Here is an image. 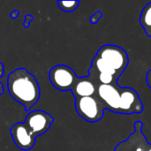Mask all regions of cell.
Listing matches in <instances>:
<instances>
[{
	"label": "cell",
	"instance_id": "obj_6",
	"mask_svg": "<svg viewBox=\"0 0 151 151\" xmlns=\"http://www.w3.org/2000/svg\"><path fill=\"white\" fill-rule=\"evenodd\" d=\"M143 111V104L138 92L132 88H120L119 114H141Z\"/></svg>",
	"mask_w": 151,
	"mask_h": 151
},
{
	"label": "cell",
	"instance_id": "obj_17",
	"mask_svg": "<svg viewBox=\"0 0 151 151\" xmlns=\"http://www.w3.org/2000/svg\"><path fill=\"white\" fill-rule=\"evenodd\" d=\"M4 64L0 62V78L4 76Z\"/></svg>",
	"mask_w": 151,
	"mask_h": 151
},
{
	"label": "cell",
	"instance_id": "obj_5",
	"mask_svg": "<svg viewBox=\"0 0 151 151\" xmlns=\"http://www.w3.org/2000/svg\"><path fill=\"white\" fill-rule=\"evenodd\" d=\"M134 130L128 138L119 143L114 151H151V144L149 143L142 132L143 123L136 121L134 125Z\"/></svg>",
	"mask_w": 151,
	"mask_h": 151
},
{
	"label": "cell",
	"instance_id": "obj_9",
	"mask_svg": "<svg viewBox=\"0 0 151 151\" xmlns=\"http://www.w3.org/2000/svg\"><path fill=\"white\" fill-rule=\"evenodd\" d=\"M96 96L104 104L105 110L119 113L120 87L118 85H99L96 90Z\"/></svg>",
	"mask_w": 151,
	"mask_h": 151
},
{
	"label": "cell",
	"instance_id": "obj_10",
	"mask_svg": "<svg viewBox=\"0 0 151 151\" xmlns=\"http://www.w3.org/2000/svg\"><path fill=\"white\" fill-rule=\"evenodd\" d=\"M99 83L97 81L90 75L78 78L73 88L72 89L73 95L75 98L93 96L96 94Z\"/></svg>",
	"mask_w": 151,
	"mask_h": 151
},
{
	"label": "cell",
	"instance_id": "obj_3",
	"mask_svg": "<svg viewBox=\"0 0 151 151\" xmlns=\"http://www.w3.org/2000/svg\"><path fill=\"white\" fill-rule=\"evenodd\" d=\"M75 110L84 120L96 123L104 118L105 108L96 95H95L93 96L77 98L75 100Z\"/></svg>",
	"mask_w": 151,
	"mask_h": 151
},
{
	"label": "cell",
	"instance_id": "obj_14",
	"mask_svg": "<svg viewBox=\"0 0 151 151\" xmlns=\"http://www.w3.org/2000/svg\"><path fill=\"white\" fill-rule=\"evenodd\" d=\"M33 19H34V17H33L32 15H30V14H27V15H26V17H25L24 23H23L24 27L28 28V27H29V26H30V23H31V21H32Z\"/></svg>",
	"mask_w": 151,
	"mask_h": 151
},
{
	"label": "cell",
	"instance_id": "obj_8",
	"mask_svg": "<svg viewBox=\"0 0 151 151\" xmlns=\"http://www.w3.org/2000/svg\"><path fill=\"white\" fill-rule=\"evenodd\" d=\"M11 135L14 144L21 150H30L35 144L36 136L23 122H18L11 127Z\"/></svg>",
	"mask_w": 151,
	"mask_h": 151
},
{
	"label": "cell",
	"instance_id": "obj_2",
	"mask_svg": "<svg viewBox=\"0 0 151 151\" xmlns=\"http://www.w3.org/2000/svg\"><path fill=\"white\" fill-rule=\"evenodd\" d=\"M96 56L108 64L119 76H121L129 64V58L127 51L117 45H104L98 50Z\"/></svg>",
	"mask_w": 151,
	"mask_h": 151
},
{
	"label": "cell",
	"instance_id": "obj_13",
	"mask_svg": "<svg viewBox=\"0 0 151 151\" xmlns=\"http://www.w3.org/2000/svg\"><path fill=\"white\" fill-rule=\"evenodd\" d=\"M102 16H103V13H102V12L101 11H97L96 12H95L91 17H90V19H89V21H90V23L91 24H97L98 23V21L100 20V19L102 18Z\"/></svg>",
	"mask_w": 151,
	"mask_h": 151
},
{
	"label": "cell",
	"instance_id": "obj_11",
	"mask_svg": "<svg viewBox=\"0 0 151 151\" xmlns=\"http://www.w3.org/2000/svg\"><path fill=\"white\" fill-rule=\"evenodd\" d=\"M140 23L145 34L149 37H151V2L147 4L142 9L140 17Z\"/></svg>",
	"mask_w": 151,
	"mask_h": 151
},
{
	"label": "cell",
	"instance_id": "obj_18",
	"mask_svg": "<svg viewBox=\"0 0 151 151\" xmlns=\"http://www.w3.org/2000/svg\"><path fill=\"white\" fill-rule=\"evenodd\" d=\"M4 92V85L2 82H0V95H3Z\"/></svg>",
	"mask_w": 151,
	"mask_h": 151
},
{
	"label": "cell",
	"instance_id": "obj_15",
	"mask_svg": "<svg viewBox=\"0 0 151 151\" xmlns=\"http://www.w3.org/2000/svg\"><path fill=\"white\" fill-rule=\"evenodd\" d=\"M146 81H147L148 86L150 87V88L151 89V69L147 73V75H146Z\"/></svg>",
	"mask_w": 151,
	"mask_h": 151
},
{
	"label": "cell",
	"instance_id": "obj_1",
	"mask_svg": "<svg viewBox=\"0 0 151 151\" xmlns=\"http://www.w3.org/2000/svg\"><path fill=\"white\" fill-rule=\"evenodd\" d=\"M8 91L11 96L28 111L39 101L40 86L35 77L27 69L19 67L12 71L7 78Z\"/></svg>",
	"mask_w": 151,
	"mask_h": 151
},
{
	"label": "cell",
	"instance_id": "obj_7",
	"mask_svg": "<svg viewBox=\"0 0 151 151\" xmlns=\"http://www.w3.org/2000/svg\"><path fill=\"white\" fill-rule=\"evenodd\" d=\"M53 121L54 119L49 113L44 111L36 110L27 115L24 123L32 131V133L38 137L45 134L50 129Z\"/></svg>",
	"mask_w": 151,
	"mask_h": 151
},
{
	"label": "cell",
	"instance_id": "obj_16",
	"mask_svg": "<svg viewBox=\"0 0 151 151\" xmlns=\"http://www.w3.org/2000/svg\"><path fill=\"white\" fill-rule=\"evenodd\" d=\"M19 11H17V10H14V11H12V12H11V18L12 19H17L18 18V16H19Z\"/></svg>",
	"mask_w": 151,
	"mask_h": 151
},
{
	"label": "cell",
	"instance_id": "obj_4",
	"mask_svg": "<svg viewBox=\"0 0 151 151\" xmlns=\"http://www.w3.org/2000/svg\"><path fill=\"white\" fill-rule=\"evenodd\" d=\"M49 77L54 88L60 91H68L73 88L78 77L74 71L65 65H57L49 72Z\"/></svg>",
	"mask_w": 151,
	"mask_h": 151
},
{
	"label": "cell",
	"instance_id": "obj_12",
	"mask_svg": "<svg viewBox=\"0 0 151 151\" xmlns=\"http://www.w3.org/2000/svg\"><path fill=\"white\" fill-rule=\"evenodd\" d=\"M58 7L62 11L70 12L75 11L78 8V6L80 4V1H78V0H73V1L59 0V1H58Z\"/></svg>",
	"mask_w": 151,
	"mask_h": 151
}]
</instances>
